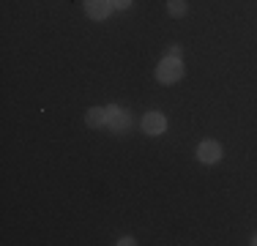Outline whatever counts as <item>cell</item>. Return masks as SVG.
<instances>
[{"instance_id": "1", "label": "cell", "mask_w": 257, "mask_h": 246, "mask_svg": "<svg viewBox=\"0 0 257 246\" xmlns=\"http://www.w3.org/2000/svg\"><path fill=\"white\" fill-rule=\"evenodd\" d=\"M181 77H183L181 58H167V55H164L162 63L156 66V79H159V82H164V85H173V82H178Z\"/></svg>"}, {"instance_id": "2", "label": "cell", "mask_w": 257, "mask_h": 246, "mask_svg": "<svg viewBox=\"0 0 257 246\" xmlns=\"http://www.w3.org/2000/svg\"><path fill=\"white\" fill-rule=\"evenodd\" d=\"M197 159L203 164H216L219 159H222V145H219L216 140H203V143L197 145Z\"/></svg>"}, {"instance_id": "3", "label": "cell", "mask_w": 257, "mask_h": 246, "mask_svg": "<svg viewBox=\"0 0 257 246\" xmlns=\"http://www.w3.org/2000/svg\"><path fill=\"white\" fill-rule=\"evenodd\" d=\"M107 126L112 129V132H123L128 126V112L123 107H118V104H109L107 107Z\"/></svg>"}, {"instance_id": "4", "label": "cell", "mask_w": 257, "mask_h": 246, "mask_svg": "<svg viewBox=\"0 0 257 246\" xmlns=\"http://www.w3.org/2000/svg\"><path fill=\"white\" fill-rule=\"evenodd\" d=\"M112 9H115L112 0H85V14L90 20H107Z\"/></svg>"}, {"instance_id": "5", "label": "cell", "mask_w": 257, "mask_h": 246, "mask_svg": "<svg viewBox=\"0 0 257 246\" xmlns=\"http://www.w3.org/2000/svg\"><path fill=\"white\" fill-rule=\"evenodd\" d=\"M164 129H167V118H164L162 112H148L143 118V132L145 134H154V137H156V134L164 132Z\"/></svg>"}, {"instance_id": "6", "label": "cell", "mask_w": 257, "mask_h": 246, "mask_svg": "<svg viewBox=\"0 0 257 246\" xmlns=\"http://www.w3.org/2000/svg\"><path fill=\"white\" fill-rule=\"evenodd\" d=\"M85 123L90 129H99V126H107V107H90L85 112Z\"/></svg>"}, {"instance_id": "7", "label": "cell", "mask_w": 257, "mask_h": 246, "mask_svg": "<svg viewBox=\"0 0 257 246\" xmlns=\"http://www.w3.org/2000/svg\"><path fill=\"white\" fill-rule=\"evenodd\" d=\"M167 14L170 17H183L186 14V0H167Z\"/></svg>"}, {"instance_id": "8", "label": "cell", "mask_w": 257, "mask_h": 246, "mask_svg": "<svg viewBox=\"0 0 257 246\" xmlns=\"http://www.w3.org/2000/svg\"><path fill=\"white\" fill-rule=\"evenodd\" d=\"M167 58H181V47H178V44H173V47L167 49Z\"/></svg>"}, {"instance_id": "9", "label": "cell", "mask_w": 257, "mask_h": 246, "mask_svg": "<svg viewBox=\"0 0 257 246\" xmlns=\"http://www.w3.org/2000/svg\"><path fill=\"white\" fill-rule=\"evenodd\" d=\"M112 6H115V9H128L132 0H112Z\"/></svg>"}, {"instance_id": "10", "label": "cell", "mask_w": 257, "mask_h": 246, "mask_svg": "<svg viewBox=\"0 0 257 246\" xmlns=\"http://www.w3.org/2000/svg\"><path fill=\"white\" fill-rule=\"evenodd\" d=\"M118 243H120V246H132V243H134V238H128V235H126V238H120Z\"/></svg>"}, {"instance_id": "11", "label": "cell", "mask_w": 257, "mask_h": 246, "mask_svg": "<svg viewBox=\"0 0 257 246\" xmlns=\"http://www.w3.org/2000/svg\"><path fill=\"white\" fill-rule=\"evenodd\" d=\"M252 243H254V246H257V235H254V241H252Z\"/></svg>"}]
</instances>
